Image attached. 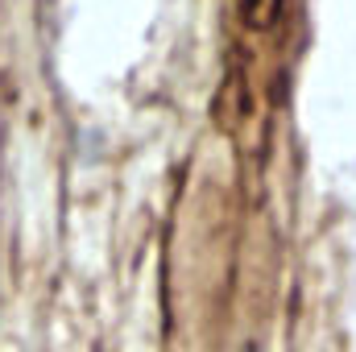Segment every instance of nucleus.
Masks as SVG:
<instances>
[]
</instances>
